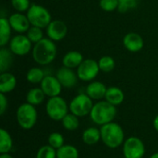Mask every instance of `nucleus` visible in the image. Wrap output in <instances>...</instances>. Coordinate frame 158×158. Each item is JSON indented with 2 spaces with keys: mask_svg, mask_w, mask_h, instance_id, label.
I'll use <instances>...</instances> for the list:
<instances>
[{
  "mask_svg": "<svg viewBox=\"0 0 158 158\" xmlns=\"http://www.w3.org/2000/svg\"><path fill=\"white\" fill-rule=\"evenodd\" d=\"M56 158H79V151L71 144H64L56 150Z\"/></svg>",
  "mask_w": 158,
  "mask_h": 158,
  "instance_id": "26",
  "label": "nucleus"
},
{
  "mask_svg": "<svg viewBox=\"0 0 158 158\" xmlns=\"http://www.w3.org/2000/svg\"><path fill=\"white\" fill-rule=\"evenodd\" d=\"M122 158H125V157H124V156H123V157H122Z\"/></svg>",
  "mask_w": 158,
  "mask_h": 158,
  "instance_id": "39",
  "label": "nucleus"
},
{
  "mask_svg": "<svg viewBox=\"0 0 158 158\" xmlns=\"http://www.w3.org/2000/svg\"><path fill=\"white\" fill-rule=\"evenodd\" d=\"M153 125H154V128H155V130L158 131V115L155 118V119H154V121H153Z\"/></svg>",
  "mask_w": 158,
  "mask_h": 158,
  "instance_id": "36",
  "label": "nucleus"
},
{
  "mask_svg": "<svg viewBox=\"0 0 158 158\" xmlns=\"http://www.w3.org/2000/svg\"><path fill=\"white\" fill-rule=\"evenodd\" d=\"M16 118L20 128L23 130H31L37 122L38 112L34 106L26 102L18 107Z\"/></svg>",
  "mask_w": 158,
  "mask_h": 158,
  "instance_id": "4",
  "label": "nucleus"
},
{
  "mask_svg": "<svg viewBox=\"0 0 158 158\" xmlns=\"http://www.w3.org/2000/svg\"><path fill=\"white\" fill-rule=\"evenodd\" d=\"M100 71L98 61L93 58L84 59L76 70L79 80L82 81H93Z\"/></svg>",
  "mask_w": 158,
  "mask_h": 158,
  "instance_id": "9",
  "label": "nucleus"
},
{
  "mask_svg": "<svg viewBox=\"0 0 158 158\" xmlns=\"http://www.w3.org/2000/svg\"><path fill=\"white\" fill-rule=\"evenodd\" d=\"M26 15L31 26L39 27L41 29H45L53 20L49 10L44 6L38 4H31L26 12Z\"/></svg>",
  "mask_w": 158,
  "mask_h": 158,
  "instance_id": "5",
  "label": "nucleus"
},
{
  "mask_svg": "<svg viewBox=\"0 0 158 158\" xmlns=\"http://www.w3.org/2000/svg\"><path fill=\"white\" fill-rule=\"evenodd\" d=\"M12 28L8 21V18L1 17L0 18V46L5 47L7 44H9L11 40V32Z\"/></svg>",
  "mask_w": 158,
  "mask_h": 158,
  "instance_id": "20",
  "label": "nucleus"
},
{
  "mask_svg": "<svg viewBox=\"0 0 158 158\" xmlns=\"http://www.w3.org/2000/svg\"><path fill=\"white\" fill-rule=\"evenodd\" d=\"M8 21L10 23L12 30L16 31L18 34L26 33L30 27L31 26L27 15L21 12H15L11 14L8 17Z\"/></svg>",
  "mask_w": 158,
  "mask_h": 158,
  "instance_id": "13",
  "label": "nucleus"
},
{
  "mask_svg": "<svg viewBox=\"0 0 158 158\" xmlns=\"http://www.w3.org/2000/svg\"><path fill=\"white\" fill-rule=\"evenodd\" d=\"M93 99L86 94H79L75 97L72 98L70 103L69 104V112L78 118H84L86 116H90L91 111L94 106Z\"/></svg>",
  "mask_w": 158,
  "mask_h": 158,
  "instance_id": "7",
  "label": "nucleus"
},
{
  "mask_svg": "<svg viewBox=\"0 0 158 158\" xmlns=\"http://www.w3.org/2000/svg\"><path fill=\"white\" fill-rule=\"evenodd\" d=\"M13 148L11 135L5 129L0 130V154H8Z\"/></svg>",
  "mask_w": 158,
  "mask_h": 158,
  "instance_id": "24",
  "label": "nucleus"
},
{
  "mask_svg": "<svg viewBox=\"0 0 158 158\" xmlns=\"http://www.w3.org/2000/svg\"><path fill=\"white\" fill-rule=\"evenodd\" d=\"M47 142H48V144L50 146H52L53 148H55L56 150L59 149L60 147H62L65 144L64 136L59 132H52L48 136Z\"/></svg>",
  "mask_w": 158,
  "mask_h": 158,
  "instance_id": "31",
  "label": "nucleus"
},
{
  "mask_svg": "<svg viewBox=\"0 0 158 158\" xmlns=\"http://www.w3.org/2000/svg\"><path fill=\"white\" fill-rule=\"evenodd\" d=\"M56 76L58 79L61 85L63 86V88H67V89L75 87L79 81L77 72H75L74 69H69L64 66L57 69Z\"/></svg>",
  "mask_w": 158,
  "mask_h": 158,
  "instance_id": "14",
  "label": "nucleus"
},
{
  "mask_svg": "<svg viewBox=\"0 0 158 158\" xmlns=\"http://www.w3.org/2000/svg\"><path fill=\"white\" fill-rule=\"evenodd\" d=\"M45 76H46V74L43 69L38 68V67H33L28 70V72L26 74V80L30 83L38 84V83L42 82V81L44 80V78Z\"/></svg>",
  "mask_w": 158,
  "mask_h": 158,
  "instance_id": "25",
  "label": "nucleus"
},
{
  "mask_svg": "<svg viewBox=\"0 0 158 158\" xmlns=\"http://www.w3.org/2000/svg\"><path fill=\"white\" fill-rule=\"evenodd\" d=\"M99 6L101 9L106 12H113L118 10V0H100Z\"/></svg>",
  "mask_w": 158,
  "mask_h": 158,
  "instance_id": "34",
  "label": "nucleus"
},
{
  "mask_svg": "<svg viewBox=\"0 0 158 158\" xmlns=\"http://www.w3.org/2000/svg\"><path fill=\"white\" fill-rule=\"evenodd\" d=\"M17 86V79L10 72H3L0 75V93H11Z\"/></svg>",
  "mask_w": 158,
  "mask_h": 158,
  "instance_id": "18",
  "label": "nucleus"
},
{
  "mask_svg": "<svg viewBox=\"0 0 158 158\" xmlns=\"http://www.w3.org/2000/svg\"><path fill=\"white\" fill-rule=\"evenodd\" d=\"M36 158H56V150L49 144L44 145L38 150Z\"/></svg>",
  "mask_w": 158,
  "mask_h": 158,
  "instance_id": "32",
  "label": "nucleus"
},
{
  "mask_svg": "<svg viewBox=\"0 0 158 158\" xmlns=\"http://www.w3.org/2000/svg\"><path fill=\"white\" fill-rule=\"evenodd\" d=\"M31 6L30 0H11V6L17 12H27Z\"/></svg>",
  "mask_w": 158,
  "mask_h": 158,
  "instance_id": "33",
  "label": "nucleus"
},
{
  "mask_svg": "<svg viewBox=\"0 0 158 158\" xmlns=\"http://www.w3.org/2000/svg\"><path fill=\"white\" fill-rule=\"evenodd\" d=\"M45 111L49 118L54 121L62 120L69 114V106L67 101L60 95L50 97L45 105Z\"/></svg>",
  "mask_w": 158,
  "mask_h": 158,
  "instance_id": "6",
  "label": "nucleus"
},
{
  "mask_svg": "<svg viewBox=\"0 0 158 158\" xmlns=\"http://www.w3.org/2000/svg\"><path fill=\"white\" fill-rule=\"evenodd\" d=\"M61 122H62L63 128L69 131H76L80 126L79 118L77 116L73 115L72 113H69L67 116H65V118L61 120Z\"/></svg>",
  "mask_w": 158,
  "mask_h": 158,
  "instance_id": "27",
  "label": "nucleus"
},
{
  "mask_svg": "<svg viewBox=\"0 0 158 158\" xmlns=\"http://www.w3.org/2000/svg\"><path fill=\"white\" fill-rule=\"evenodd\" d=\"M57 54V48L54 41L44 37L40 42L33 44L31 55L35 63L40 66H46L52 63Z\"/></svg>",
  "mask_w": 158,
  "mask_h": 158,
  "instance_id": "1",
  "label": "nucleus"
},
{
  "mask_svg": "<svg viewBox=\"0 0 158 158\" xmlns=\"http://www.w3.org/2000/svg\"><path fill=\"white\" fill-rule=\"evenodd\" d=\"M13 63V53L9 48L1 47L0 49V71L6 72Z\"/></svg>",
  "mask_w": 158,
  "mask_h": 158,
  "instance_id": "23",
  "label": "nucleus"
},
{
  "mask_svg": "<svg viewBox=\"0 0 158 158\" xmlns=\"http://www.w3.org/2000/svg\"><path fill=\"white\" fill-rule=\"evenodd\" d=\"M44 29H41L39 27H35V26H31L30 29L28 30V31L26 32L27 37L30 39V41L34 44L38 42H40L41 40H43L44 37Z\"/></svg>",
  "mask_w": 158,
  "mask_h": 158,
  "instance_id": "29",
  "label": "nucleus"
},
{
  "mask_svg": "<svg viewBox=\"0 0 158 158\" xmlns=\"http://www.w3.org/2000/svg\"><path fill=\"white\" fill-rule=\"evenodd\" d=\"M45 94L44 93V91L41 89V87L37 88H32L31 90L28 91L27 94H26V102L36 106L41 105L45 98Z\"/></svg>",
  "mask_w": 158,
  "mask_h": 158,
  "instance_id": "22",
  "label": "nucleus"
},
{
  "mask_svg": "<svg viewBox=\"0 0 158 158\" xmlns=\"http://www.w3.org/2000/svg\"><path fill=\"white\" fill-rule=\"evenodd\" d=\"M123 45L129 52L137 53L143 48L144 41L139 33L129 32L123 38Z\"/></svg>",
  "mask_w": 158,
  "mask_h": 158,
  "instance_id": "15",
  "label": "nucleus"
},
{
  "mask_svg": "<svg viewBox=\"0 0 158 158\" xmlns=\"http://www.w3.org/2000/svg\"><path fill=\"white\" fill-rule=\"evenodd\" d=\"M45 33L47 38L54 42H59L67 36L68 26L63 20L53 19L45 28Z\"/></svg>",
  "mask_w": 158,
  "mask_h": 158,
  "instance_id": "11",
  "label": "nucleus"
},
{
  "mask_svg": "<svg viewBox=\"0 0 158 158\" xmlns=\"http://www.w3.org/2000/svg\"><path fill=\"white\" fill-rule=\"evenodd\" d=\"M122 152L125 158H143L145 155V145L140 138L131 136L125 140Z\"/></svg>",
  "mask_w": 158,
  "mask_h": 158,
  "instance_id": "8",
  "label": "nucleus"
},
{
  "mask_svg": "<svg viewBox=\"0 0 158 158\" xmlns=\"http://www.w3.org/2000/svg\"><path fill=\"white\" fill-rule=\"evenodd\" d=\"M33 44L30 41L27 35L24 34H17L13 36L8 44L9 50L15 56H23L28 55L32 50Z\"/></svg>",
  "mask_w": 158,
  "mask_h": 158,
  "instance_id": "10",
  "label": "nucleus"
},
{
  "mask_svg": "<svg viewBox=\"0 0 158 158\" xmlns=\"http://www.w3.org/2000/svg\"><path fill=\"white\" fill-rule=\"evenodd\" d=\"M101 141L110 149H117L123 145L125 142V133L122 127L116 123L110 122L101 126Z\"/></svg>",
  "mask_w": 158,
  "mask_h": 158,
  "instance_id": "2",
  "label": "nucleus"
},
{
  "mask_svg": "<svg viewBox=\"0 0 158 158\" xmlns=\"http://www.w3.org/2000/svg\"><path fill=\"white\" fill-rule=\"evenodd\" d=\"M106 91H107V87L103 82L97 81H91L85 89V93L93 100H96V101L103 100L106 96Z\"/></svg>",
  "mask_w": 158,
  "mask_h": 158,
  "instance_id": "16",
  "label": "nucleus"
},
{
  "mask_svg": "<svg viewBox=\"0 0 158 158\" xmlns=\"http://www.w3.org/2000/svg\"><path fill=\"white\" fill-rule=\"evenodd\" d=\"M0 158H13V156L11 155H9V153H8V154H1Z\"/></svg>",
  "mask_w": 158,
  "mask_h": 158,
  "instance_id": "37",
  "label": "nucleus"
},
{
  "mask_svg": "<svg viewBox=\"0 0 158 158\" xmlns=\"http://www.w3.org/2000/svg\"><path fill=\"white\" fill-rule=\"evenodd\" d=\"M40 87L49 98L60 95L63 89V86L59 82L56 76L53 75H46L40 83Z\"/></svg>",
  "mask_w": 158,
  "mask_h": 158,
  "instance_id": "12",
  "label": "nucleus"
},
{
  "mask_svg": "<svg viewBox=\"0 0 158 158\" xmlns=\"http://www.w3.org/2000/svg\"><path fill=\"white\" fill-rule=\"evenodd\" d=\"M140 0H118V11L119 13H127L137 8Z\"/></svg>",
  "mask_w": 158,
  "mask_h": 158,
  "instance_id": "30",
  "label": "nucleus"
},
{
  "mask_svg": "<svg viewBox=\"0 0 158 158\" xmlns=\"http://www.w3.org/2000/svg\"><path fill=\"white\" fill-rule=\"evenodd\" d=\"M98 65H99L101 71L108 73V72H111L115 69L116 61L110 56H104L98 60Z\"/></svg>",
  "mask_w": 158,
  "mask_h": 158,
  "instance_id": "28",
  "label": "nucleus"
},
{
  "mask_svg": "<svg viewBox=\"0 0 158 158\" xmlns=\"http://www.w3.org/2000/svg\"><path fill=\"white\" fill-rule=\"evenodd\" d=\"M82 141L87 145H94L101 141V131L100 129L95 127L87 128L82 133Z\"/></svg>",
  "mask_w": 158,
  "mask_h": 158,
  "instance_id": "21",
  "label": "nucleus"
},
{
  "mask_svg": "<svg viewBox=\"0 0 158 158\" xmlns=\"http://www.w3.org/2000/svg\"><path fill=\"white\" fill-rule=\"evenodd\" d=\"M117 113L118 110L116 106H113L106 100H100L94 105L90 118L94 124L103 126L112 122L116 118Z\"/></svg>",
  "mask_w": 158,
  "mask_h": 158,
  "instance_id": "3",
  "label": "nucleus"
},
{
  "mask_svg": "<svg viewBox=\"0 0 158 158\" xmlns=\"http://www.w3.org/2000/svg\"><path fill=\"white\" fill-rule=\"evenodd\" d=\"M84 60L83 56L81 55V53H80L79 51H69L67 54H65V56L62 58V65L64 67H67L69 69H77L78 67L82 63V61Z\"/></svg>",
  "mask_w": 158,
  "mask_h": 158,
  "instance_id": "17",
  "label": "nucleus"
},
{
  "mask_svg": "<svg viewBox=\"0 0 158 158\" xmlns=\"http://www.w3.org/2000/svg\"><path fill=\"white\" fill-rule=\"evenodd\" d=\"M7 106H8V103H7V98L6 94L0 93V115L1 116H3L5 112L6 111Z\"/></svg>",
  "mask_w": 158,
  "mask_h": 158,
  "instance_id": "35",
  "label": "nucleus"
},
{
  "mask_svg": "<svg viewBox=\"0 0 158 158\" xmlns=\"http://www.w3.org/2000/svg\"><path fill=\"white\" fill-rule=\"evenodd\" d=\"M124 99H125V94L120 88L117 86H111L107 88V91L105 96L106 101L112 104L113 106H118L123 103Z\"/></svg>",
  "mask_w": 158,
  "mask_h": 158,
  "instance_id": "19",
  "label": "nucleus"
},
{
  "mask_svg": "<svg viewBox=\"0 0 158 158\" xmlns=\"http://www.w3.org/2000/svg\"><path fill=\"white\" fill-rule=\"evenodd\" d=\"M150 158H158V152L157 153H155V154H153V155L150 156Z\"/></svg>",
  "mask_w": 158,
  "mask_h": 158,
  "instance_id": "38",
  "label": "nucleus"
}]
</instances>
